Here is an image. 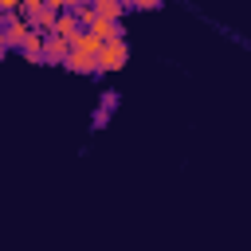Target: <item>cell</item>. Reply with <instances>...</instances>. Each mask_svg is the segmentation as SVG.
<instances>
[{"label":"cell","instance_id":"7","mask_svg":"<svg viewBox=\"0 0 251 251\" xmlns=\"http://www.w3.org/2000/svg\"><path fill=\"white\" fill-rule=\"evenodd\" d=\"M90 8H94L98 20H110V24H118V16L126 12V4H118V0H94Z\"/></svg>","mask_w":251,"mask_h":251},{"label":"cell","instance_id":"3","mask_svg":"<svg viewBox=\"0 0 251 251\" xmlns=\"http://www.w3.org/2000/svg\"><path fill=\"white\" fill-rule=\"evenodd\" d=\"M78 31H82V27H78L75 12H59V16H55V24H51V35H59L63 43H71V39H75Z\"/></svg>","mask_w":251,"mask_h":251},{"label":"cell","instance_id":"2","mask_svg":"<svg viewBox=\"0 0 251 251\" xmlns=\"http://www.w3.org/2000/svg\"><path fill=\"white\" fill-rule=\"evenodd\" d=\"M0 27H4V43H8V47H24V39L31 35V27H27L20 16H8V20H0Z\"/></svg>","mask_w":251,"mask_h":251},{"label":"cell","instance_id":"9","mask_svg":"<svg viewBox=\"0 0 251 251\" xmlns=\"http://www.w3.org/2000/svg\"><path fill=\"white\" fill-rule=\"evenodd\" d=\"M24 55H27L31 63H39V59H43V35H39V31H31V35L24 39Z\"/></svg>","mask_w":251,"mask_h":251},{"label":"cell","instance_id":"11","mask_svg":"<svg viewBox=\"0 0 251 251\" xmlns=\"http://www.w3.org/2000/svg\"><path fill=\"white\" fill-rule=\"evenodd\" d=\"M0 55H4V51H0Z\"/></svg>","mask_w":251,"mask_h":251},{"label":"cell","instance_id":"8","mask_svg":"<svg viewBox=\"0 0 251 251\" xmlns=\"http://www.w3.org/2000/svg\"><path fill=\"white\" fill-rule=\"evenodd\" d=\"M63 67H67V71H75V75H94V59H86V55H75V51H67Z\"/></svg>","mask_w":251,"mask_h":251},{"label":"cell","instance_id":"1","mask_svg":"<svg viewBox=\"0 0 251 251\" xmlns=\"http://www.w3.org/2000/svg\"><path fill=\"white\" fill-rule=\"evenodd\" d=\"M126 63H129V43H126V35H122V39H114V43H102V47H98L94 71H122Z\"/></svg>","mask_w":251,"mask_h":251},{"label":"cell","instance_id":"5","mask_svg":"<svg viewBox=\"0 0 251 251\" xmlns=\"http://www.w3.org/2000/svg\"><path fill=\"white\" fill-rule=\"evenodd\" d=\"M67 47H71L75 55H86V59H98V47H102V43H98V39H94L90 31H78V35H75V39H71Z\"/></svg>","mask_w":251,"mask_h":251},{"label":"cell","instance_id":"6","mask_svg":"<svg viewBox=\"0 0 251 251\" xmlns=\"http://www.w3.org/2000/svg\"><path fill=\"white\" fill-rule=\"evenodd\" d=\"M67 51H71V47H67L59 35H43V63H63Z\"/></svg>","mask_w":251,"mask_h":251},{"label":"cell","instance_id":"4","mask_svg":"<svg viewBox=\"0 0 251 251\" xmlns=\"http://www.w3.org/2000/svg\"><path fill=\"white\" fill-rule=\"evenodd\" d=\"M82 31H90L98 43H114V39H122V27H118V24H110V20H98V16H94Z\"/></svg>","mask_w":251,"mask_h":251},{"label":"cell","instance_id":"10","mask_svg":"<svg viewBox=\"0 0 251 251\" xmlns=\"http://www.w3.org/2000/svg\"><path fill=\"white\" fill-rule=\"evenodd\" d=\"M0 51H8V43H4V27H0Z\"/></svg>","mask_w":251,"mask_h":251}]
</instances>
